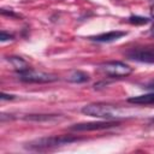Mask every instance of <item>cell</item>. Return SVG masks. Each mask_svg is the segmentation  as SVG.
<instances>
[{
    "label": "cell",
    "instance_id": "8992f818",
    "mask_svg": "<svg viewBox=\"0 0 154 154\" xmlns=\"http://www.w3.org/2000/svg\"><path fill=\"white\" fill-rule=\"evenodd\" d=\"M119 125L116 120H101V122H89V123H79L70 126V130L73 131H94V130H103L112 126Z\"/></svg>",
    "mask_w": 154,
    "mask_h": 154
},
{
    "label": "cell",
    "instance_id": "6da1fadb",
    "mask_svg": "<svg viewBox=\"0 0 154 154\" xmlns=\"http://www.w3.org/2000/svg\"><path fill=\"white\" fill-rule=\"evenodd\" d=\"M82 113L89 117L94 118H100V119H116L120 117V112L118 107L108 103H88L82 107Z\"/></svg>",
    "mask_w": 154,
    "mask_h": 154
},
{
    "label": "cell",
    "instance_id": "5bb4252c",
    "mask_svg": "<svg viewBox=\"0 0 154 154\" xmlns=\"http://www.w3.org/2000/svg\"><path fill=\"white\" fill-rule=\"evenodd\" d=\"M148 88H150V89H153V90H154V79H152V81L149 82V84H148Z\"/></svg>",
    "mask_w": 154,
    "mask_h": 154
},
{
    "label": "cell",
    "instance_id": "277c9868",
    "mask_svg": "<svg viewBox=\"0 0 154 154\" xmlns=\"http://www.w3.org/2000/svg\"><path fill=\"white\" fill-rule=\"evenodd\" d=\"M18 78L25 83H51V82H55L58 79V77L53 73L36 71L30 67L25 71L18 72Z\"/></svg>",
    "mask_w": 154,
    "mask_h": 154
},
{
    "label": "cell",
    "instance_id": "3957f363",
    "mask_svg": "<svg viewBox=\"0 0 154 154\" xmlns=\"http://www.w3.org/2000/svg\"><path fill=\"white\" fill-rule=\"evenodd\" d=\"M99 71L108 77L114 78H122L126 77L132 72V67H130L128 64L122 61H106L99 65Z\"/></svg>",
    "mask_w": 154,
    "mask_h": 154
},
{
    "label": "cell",
    "instance_id": "ba28073f",
    "mask_svg": "<svg viewBox=\"0 0 154 154\" xmlns=\"http://www.w3.org/2000/svg\"><path fill=\"white\" fill-rule=\"evenodd\" d=\"M89 75L81 70H72L66 75V79L71 83H84L89 81Z\"/></svg>",
    "mask_w": 154,
    "mask_h": 154
},
{
    "label": "cell",
    "instance_id": "52a82bcc",
    "mask_svg": "<svg viewBox=\"0 0 154 154\" xmlns=\"http://www.w3.org/2000/svg\"><path fill=\"white\" fill-rule=\"evenodd\" d=\"M126 32L125 31H108V32H103V34H100V35H96V36H91L90 40L93 41H97V42H112V41H116L118 38H120L122 36H125Z\"/></svg>",
    "mask_w": 154,
    "mask_h": 154
},
{
    "label": "cell",
    "instance_id": "e0dca14e",
    "mask_svg": "<svg viewBox=\"0 0 154 154\" xmlns=\"http://www.w3.org/2000/svg\"><path fill=\"white\" fill-rule=\"evenodd\" d=\"M152 122H154V117H153V118H152Z\"/></svg>",
    "mask_w": 154,
    "mask_h": 154
},
{
    "label": "cell",
    "instance_id": "9c48e42d",
    "mask_svg": "<svg viewBox=\"0 0 154 154\" xmlns=\"http://www.w3.org/2000/svg\"><path fill=\"white\" fill-rule=\"evenodd\" d=\"M128 101L131 103H136V105H152V103H154V93L132 96V97L128 99Z\"/></svg>",
    "mask_w": 154,
    "mask_h": 154
},
{
    "label": "cell",
    "instance_id": "8fae6325",
    "mask_svg": "<svg viewBox=\"0 0 154 154\" xmlns=\"http://www.w3.org/2000/svg\"><path fill=\"white\" fill-rule=\"evenodd\" d=\"M148 18H146V17H138V16H132V17H130L129 18V22L131 23V24H146V23H148Z\"/></svg>",
    "mask_w": 154,
    "mask_h": 154
},
{
    "label": "cell",
    "instance_id": "4fadbf2b",
    "mask_svg": "<svg viewBox=\"0 0 154 154\" xmlns=\"http://www.w3.org/2000/svg\"><path fill=\"white\" fill-rule=\"evenodd\" d=\"M2 100H12V99H14V96L13 95H7V94H5V93H1V96H0Z\"/></svg>",
    "mask_w": 154,
    "mask_h": 154
},
{
    "label": "cell",
    "instance_id": "30bf717a",
    "mask_svg": "<svg viewBox=\"0 0 154 154\" xmlns=\"http://www.w3.org/2000/svg\"><path fill=\"white\" fill-rule=\"evenodd\" d=\"M8 61L12 64V66L14 67V70L17 72H22V71H25V70L29 69L28 63L25 60H23L22 58H19V57H10Z\"/></svg>",
    "mask_w": 154,
    "mask_h": 154
},
{
    "label": "cell",
    "instance_id": "5b68a950",
    "mask_svg": "<svg viewBox=\"0 0 154 154\" xmlns=\"http://www.w3.org/2000/svg\"><path fill=\"white\" fill-rule=\"evenodd\" d=\"M126 57L140 63H154V46L132 48L126 53Z\"/></svg>",
    "mask_w": 154,
    "mask_h": 154
},
{
    "label": "cell",
    "instance_id": "7c38bea8",
    "mask_svg": "<svg viewBox=\"0 0 154 154\" xmlns=\"http://www.w3.org/2000/svg\"><path fill=\"white\" fill-rule=\"evenodd\" d=\"M13 38V36L12 35H10V34H7L6 31H1V34H0V40L1 41H7V40H12Z\"/></svg>",
    "mask_w": 154,
    "mask_h": 154
},
{
    "label": "cell",
    "instance_id": "2e32d148",
    "mask_svg": "<svg viewBox=\"0 0 154 154\" xmlns=\"http://www.w3.org/2000/svg\"><path fill=\"white\" fill-rule=\"evenodd\" d=\"M152 34H153V35H154V25H153V26H152Z\"/></svg>",
    "mask_w": 154,
    "mask_h": 154
},
{
    "label": "cell",
    "instance_id": "7a4b0ae2",
    "mask_svg": "<svg viewBox=\"0 0 154 154\" xmlns=\"http://www.w3.org/2000/svg\"><path fill=\"white\" fill-rule=\"evenodd\" d=\"M79 138L71 136V135H60V136H51V137H42L34 140L28 143L29 149H35V150H41V149H49L64 144H69L72 142L78 141Z\"/></svg>",
    "mask_w": 154,
    "mask_h": 154
},
{
    "label": "cell",
    "instance_id": "9a60e30c",
    "mask_svg": "<svg viewBox=\"0 0 154 154\" xmlns=\"http://www.w3.org/2000/svg\"><path fill=\"white\" fill-rule=\"evenodd\" d=\"M150 16L154 18V5L152 6V8H150Z\"/></svg>",
    "mask_w": 154,
    "mask_h": 154
}]
</instances>
